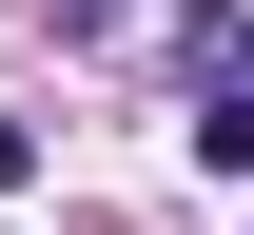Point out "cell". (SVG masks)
Wrapping results in <instances>:
<instances>
[{
    "label": "cell",
    "instance_id": "1",
    "mask_svg": "<svg viewBox=\"0 0 254 235\" xmlns=\"http://www.w3.org/2000/svg\"><path fill=\"white\" fill-rule=\"evenodd\" d=\"M195 176H254V78H195Z\"/></svg>",
    "mask_w": 254,
    "mask_h": 235
},
{
    "label": "cell",
    "instance_id": "2",
    "mask_svg": "<svg viewBox=\"0 0 254 235\" xmlns=\"http://www.w3.org/2000/svg\"><path fill=\"white\" fill-rule=\"evenodd\" d=\"M20 176H39V118H0V196H20Z\"/></svg>",
    "mask_w": 254,
    "mask_h": 235
}]
</instances>
